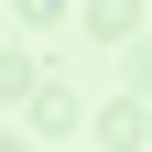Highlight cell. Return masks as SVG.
I'll use <instances>...</instances> for the list:
<instances>
[{
    "mask_svg": "<svg viewBox=\"0 0 152 152\" xmlns=\"http://www.w3.org/2000/svg\"><path fill=\"white\" fill-rule=\"evenodd\" d=\"M33 130L65 141V130H76V87H33Z\"/></svg>",
    "mask_w": 152,
    "mask_h": 152,
    "instance_id": "7a4b0ae2",
    "label": "cell"
},
{
    "mask_svg": "<svg viewBox=\"0 0 152 152\" xmlns=\"http://www.w3.org/2000/svg\"><path fill=\"white\" fill-rule=\"evenodd\" d=\"M22 98H33V54L11 44V54H0V109H22Z\"/></svg>",
    "mask_w": 152,
    "mask_h": 152,
    "instance_id": "3957f363",
    "label": "cell"
},
{
    "mask_svg": "<svg viewBox=\"0 0 152 152\" xmlns=\"http://www.w3.org/2000/svg\"><path fill=\"white\" fill-rule=\"evenodd\" d=\"M0 152H33V141H22V130H0Z\"/></svg>",
    "mask_w": 152,
    "mask_h": 152,
    "instance_id": "5b68a950",
    "label": "cell"
},
{
    "mask_svg": "<svg viewBox=\"0 0 152 152\" xmlns=\"http://www.w3.org/2000/svg\"><path fill=\"white\" fill-rule=\"evenodd\" d=\"M11 11H22V22H65V0H11Z\"/></svg>",
    "mask_w": 152,
    "mask_h": 152,
    "instance_id": "277c9868",
    "label": "cell"
},
{
    "mask_svg": "<svg viewBox=\"0 0 152 152\" xmlns=\"http://www.w3.org/2000/svg\"><path fill=\"white\" fill-rule=\"evenodd\" d=\"M87 33H98V44H130V33H141V0H87Z\"/></svg>",
    "mask_w": 152,
    "mask_h": 152,
    "instance_id": "6da1fadb",
    "label": "cell"
}]
</instances>
